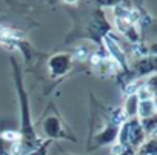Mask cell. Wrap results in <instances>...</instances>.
<instances>
[{"instance_id": "cell-1", "label": "cell", "mask_w": 157, "mask_h": 155, "mask_svg": "<svg viewBox=\"0 0 157 155\" xmlns=\"http://www.w3.org/2000/svg\"><path fill=\"white\" fill-rule=\"evenodd\" d=\"M13 66H14V79H16V88L19 94V101H20V143L22 147L26 149V152H31L37 147V135L33 127V120H31V109H29V101L26 91L23 88V79H22V71L19 63L13 58Z\"/></svg>"}, {"instance_id": "cell-10", "label": "cell", "mask_w": 157, "mask_h": 155, "mask_svg": "<svg viewBox=\"0 0 157 155\" xmlns=\"http://www.w3.org/2000/svg\"><path fill=\"white\" fill-rule=\"evenodd\" d=\"M78 2V0H63V3H66V5H75Z\"/></svg>"}, {"instance_id": "cell-3", "label": "cell", "mask_w": 157, "mask_h": 155, "mask_svg": "<svg viewBox=\"0 0 157 155\" xmlns=\"http://www.w3.org/2000/svg\"><path fill=\"white\" fill-rule=\"evenodd\" d=\"M71 68H72V55L71 54H65V52L54 54L48 60V71L52 79L63 77L65 74L69 72Z\"/></svg>"}, {"instance_id": "cell-6", "label": "cell", "mask_w": 157, "mask_h": 155, "mask_svg": "<svg viewBox=\"0 0 157 155\" xmlns=\"http://www.w3.org/2000/svg\"><path fill=\"white\" fill-rule=\"evenodd\" d=\"M155 100L152 98H145V100H139V106H137V118H149V117H155Z\"/></svg>"}, {"instance_id": "cell-4", "label": "cell", "mask_w": 157, "mask_h": 155, "mask_svg": "<svg viewBox=\"0 0 157 155\" xmlns=\"http://www.w3.org/2000/svg\"><path fill=\"white\" fill-rule=\"evenodd\" d=\"M103 42H105V46H106V49H108V52H109V58H111L116 65L122 66L123 69H128L126 55H125V52H123L120 43H119L111 34H106V35L103 37Z\"/></svg>"}, {"instance_id": "cell-2", "label": "cell", "mask_w": 157, "mask_h": 155, "mask_svg": "<svg viewBox=\"0 0 157 155\" xmlns=\"http://www.w3.org/2000/svg\"><path fill=\"white\" fill-rule=\"evenodd\" d=\"M51 111L52 114L45 115L43 121H42V129L43 134L51 138V140H68V141H75V135L71 132V129L66 126V123L62 120L60 114L57 112V109L51 105Z\"/></svg>"}, {"instance_id": "cell-11", "label": "cell", "mask_w": 157, "mask_h": 155, "mask_svg": "<svg viewBox=\"0 0 157 155\" xmlns=\"http://www.w3.org/2000/svg\"><path fill=\"white\" fill-rule=\"evenodd\" d=\"M65 155H69V153H65Z\"/></svg>"}, {"instance_id": "cell-5", "label": "cell", "mask_w": 157, "mask_h": 155, "mask_svg": "<svg viewBox=\"0 0 157 155\" xmlns=\"http://www.w3.org/2000/svg\"><path fill=\"white\" fill-rule=\"evenodd\" d=\"M119 124L113 123V121H108L103 129L94 137V147H102V146H108V144H113L116 140H117V135H119Z\"/></svg>"}, {"instance_id": "cell-8", "label": "cell", "mask_w": 157, "mask_h": 155, "mask_svg": "<svg viewBox=\"0 0 157 155\" xmlns=\"http://www.w3.org/2000/svg\"><path fill=\"white\" fill-rule=\"evenodd\" d=\"M157 147H155V137L152 135L151 138L145 140L142 146L139 147V155H155Z\"/></svg>"}, {"instance_id": "cell-7", "label": "cell", "mask_w": 157, "mask_h": 155, "mask_svg": "<svg viewBox=\"0 0 157 155\" xmlns=\"http://www.w3.org/2000/svg\"><path fill=\"white\" fill-rule=\"evenodd\" d=\"M137 106H139L137 94H129L123 105V109H122L125 118H137Z\"/></svg>"}, {"instance_id": "cell-12", "label": "cell", "mask_w": 157, "mask_h": 155, "mask_svg": "<svg viewBox=\"0 0 157 155\" xmlns=\"http://www.w3.org/2000/svg\"><path fill=\"white\" fill-rule=\"evenodd\" d=\"M137 155H139V153H137Z\"/></svg>"}, {"instance_id": "cell-9", "label": "cell", "mask_w": 157, "mask_h": 155, "mask_svg": "<svg viewBox=\"0 0 157 155\" xmlns=\"http://www.w3.org/2000/svg\"><path fill=\"white\" fill-rule=\"evenodd\" d=\"M155 117H149V118H140L139 123H140V127L142 131L145 132V135H154L155 132Z\"/></svg>"}]
</instances>
